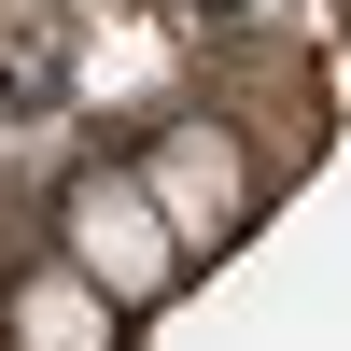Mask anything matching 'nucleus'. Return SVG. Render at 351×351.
Segmentation results:
<instances>
[{
  "label": "nucleus",
  "mask_w": 351,
  "mask_h": 351,
  "mask_svg": "<svg viewBox=\"0 0 351 351\" xmlns=\"http://www.w3.org/2000/svg\"><path fill=\"white\" fill-rule=\"evenodd\" d=\"M56 239H71L56 267H71V281H99L112 309H155L169 281H183V239L155 225L141 169H84V183H71V211H56Z\"/></svg>",
  "instance_id": "f257e3e1"
},
{
  "label": "nucleus",
  "mask_w": 351,
  "mask_h": 351,
  "mask_svg": "<svg viewBox=\"0 0 351 351\" xmlns=\"http://www.w3.org/2000/svg\"><path fill=\"white\" fill-rule=\"evenodd\" d=\"M141 197H155V225L183 239V267L211 239H239V211H253V169L225 155L211 127H169V155H141Z\"/></svg>",
  "instance_id": "f03ea898"
},
{
  "label": "nucleus",
  "mask_w": 351,
  "mask_h": 351,
  "mask_svg": "<svg viewBox=\"0 0 351 351\" xmlns=\"http://www.w3.org/2000/svg\"><path fill=\"white\" fill-rule=\"evenodd\" d=\"M0 324H14V351H112V337H127V309H112L99 281H71V267H28Z\"/></svg>",
  "instance_id": "7ed1b4c3"
}]
</instances>
